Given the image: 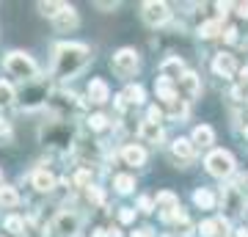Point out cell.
I'll list each match as a JSON object with an SVG mask.
<instances>
[{
    "instance_id": "obj_33",
    "label": "cell",
    "mask_w": 248,
    "mask_h": 237,
    "mask_svg": "<svg viewBox=\"0 0 248 237\" xmlns=\"http://www.w3.org/2000/svg\"><path fill=\"white\" fill-rule=\"evenodd\" d=\"M234 9H237V14H240V17H248V3H237Z\"/></svg>"
},
{
    "instance_id": "obj_25",
    "label": "cell",
    "mask_w": 248,
    "mask_h": 237,
    "mask_svg": "<svg viewBox=\"0 0 248 237\" xmlns=\"http://www.w3.org/2000/svg\"><path fill=\"white\" fill-rule=\"evenodd\" d=\"M89 127H91V130H105V127H108V116H102V113H94V116H91V119H89Z\"/></svg>"
},
{
    "instance_id": "obj_3",
    "label": "cell",
    "mask_w": 248,
    "mask_h": 237,
    "mask_svg": "<svg viewBox=\"0 0 248 237\" xmlns=\"http://www.w3.org/2000/svg\"><path fill=\"white\" fill-rule=\"evenodd\" d=\"M6 72L14 75V78L28 80V78H33L36 75V63H33V58L25 55V53H11L9 58H6Z\"/></svg>"
},
{
    "instance_id": "obj_7",
    "label": "cell",
    "mask_w": 248,
    "mask_h": 237,
    "mask_svg": "<svg viewBox=\"0 0 248 237\" xmlns=\"http://www.w3.org/2000/svg\"><path fill=\"white\" fill-rule=\"evenodd\" d=\"M78 226H80V221L75 212H61L58 218H55V232L61 237H75L78 235Z\"/></svg>"
},
{
    "instance_id": "obj_28",
    "label": "cell",
    "mask_w": 248,
    "mask_h": 237,
    "mask_svg": "<svg viewBox=\"0 0 248 237\" xmlns=\"http://www.w3.org/2000/svg\"><path fill=\"white\" fill-rule=\"evenodd\" d=\"M89 182H91L89 171H78V174H75V185H80V188H89Z\"/></svg>"
},
{
    "instance_id": "obj_21",
    "label": "cell",
    "mask_w": 248,
    "mask_h": 237,
    "mask_svg": "<svg viewBox=\"0 0 248 237\" xmlns=\"http://www.w3.org/2000/svg\"><path fill=\"white\" fill-rule=\"evenodd\" d=\"M113 188L119 190V193H130L135 188V179L130 174H119V176H113Z\"/></svg>"
},
{
    "instance_id": "obj_36",
    "label": "cell",
    "mask_w": 248,
    "mask_h": 237,
    "mask_svg": "<svg viewBox=\"0 0 248 237\" xmlns=\"http://www.w3.org/2000/svg\"><path fill=\"white\" fill-rule=\"evenodd\" d=\"M234 237H248V232H246V229H237V232H234Z\"/></svg>"
},
{
    "instance_id": "obj_39",
    "label": "cell",
    "mask_w": 248,
    "mask_h": 237,
    "mask_svg": "<svg viewBox=\"0 0 248 237\" xmlns=\"http://www.w3.org/2000/svg\"><path fill=\"white\" fill-rule=\"evenodd\" d=\"M246 138H248V127H246Z\"/></svg>"
},
{
    "instance_id": "obj_11",
    "label": "cell",
    "mask_w": 248,
    "mask_h": 237,
    "mask_svg": "<svg viewBox=\"0 0 248 237\" xmlns=\"http://www.w3.org/2000/svg\"><path fill=\"white\" fill-rule=\"evenodd\" d=\"M138 135H141V141H146V143H157V141L163 138V127H160L157 122L146 119V122H141V127H138Z\"/></svg>"
},
{
    "instance_id": "obj_31",
    "label": "cell",
    "mask_w": 248,
    "mask_h": 237,
    "mask_svg": "<svg viewBox=\"0 0 248 237\" xmlns=\"http://www.w3.org/2000/svg\"><path fill=\"white\" fill-rule=\"evenodd\" d=\"M223 39H226V42H237V31H234V28H226V31H223Z\"/></svg>"
},
{
    "instance_id": "obj_37",
    "label": "cell",
    "mask_w": 248,
    "mask_h": 237,
    "mask_svg": "<svg viewBox=\"0 0 248 237\" xmlns=\"http://www.w3.org/2000/svg\"><path fill=\"white\" fill-rule=\"evenodd\" d=\"M94 237H105V232H102V229H99V232H94Z\"/></svg>"
},
{
    "instance_id": "obj_5",
    "label": "cell",
    "mask_w": 248,
    "mask_h": 237,
    "mask_svg": "<svg viewBox=\"0 0 248 237\" xmlns=\"http://www.w3.org/2000/svg\"><path fill=\"white\" fill-rule=\"evenodd\" d=\"M141 14H143V22H146V25H152V28L163 25V22L171 17L169 6H166V3H157V0L143 3V6H141Z\"/></svg>"
},
{
    "instance_id": "obj_17",
    "label": "cell",
    "mask_w": 248,
    "mask_h": 237,
    "mask_svg": "<svg viewBox=\"0 0 248 237\" xmlns=\"http://www.w3.org/2000/svg\"><path fill=\"white\" fill-rule=\"evenodd\" d=\"M155 204H157V210H163V215L166 212H174L179 210V202H177V196L169 193V190H163V193H157V199H155Z\"/></svg>"
},
{
    "instance_id": "obj_1",
    "label": "cell",
    "mask_w": 248,
    "mask_h": 237,
    "mask_svg": "<svg viewBox=\"0 0 248 237\" xmlns=\"http://www.w3.org/2000/svg\"><path fill=\"white\" fill-rule=\"evenodd\" d=\"M89 61V47L86 44H61L55 50V78H72L83 69V63Z\"/></svg>"
},
{
    "instance_id": "obj_29",
    "label": "cell",
    "mask_w": 248,
    "mask_h": 237,
    "mask_svg": "<svg viewBox=\"0 0 248 237\" xmlns=\"http://www.w3.org/2000/svg\"><path fill=\"white\" fill-rule=\"evenodd\" d=\"M119 221H122V223H133V221H135V210H130V207H124V210L119 212Z\"/></svg>"
},
{
    "instance_id": "obj_32",
    "label": "cell",
    "mask_w": 248,
    "mask_h": 237,
    "mask_svg": "<svg viewBox=\"0 0 248 237\" xmlns=\"http://www.w3.org/2000/svg\"><path fill=\"white\" fill-rule=\"evenodd\" d=\"M138 207H141L143 212H152V199H146V196H143L141 202H138Z\"/></svg>"
},
{
    "instance_id": "obj_8",
    "label": "cell",
    "mask_w": 248,
    "mask_h": 237,
    "mask_svg": "<svg viewBox=\"0 0 248 237\" xmlns=\"http://www.w3.org/2000/svg\"><path fill=\"white\" fill-rule=\"evenodd\" d=\"M177 88H179V94L185 97V102H190V99H196L199 97V91H202V86H199V78H196L193 72H187L185 78L177 83Z\"/></svg>"
},
{
    "instance_id": "obj_10",
    "label": "cell",
    "mask_w": 248,
    "mask_h": 237,
    "mask_svg": "<svg viewBox=\"0 0 248 237\" xmlns=\"http://www.w3.org/2000/svg\"><path fill=\"white\" fill-rule=\"evenodd\" d=\"M31 182H33V188L39 190V193H50V190L55 188V176L50 174L47 168H39V171H33Z\"/></svg>"
},
{
    "instance_id": "obj_14",
    "label": "cell",
    "mask_w": 248,
    "mask_h": 237,
    "mask_svg": "<svg viewBox=\"0 0 248 237\" xmlns=\"http://www.w3.org/2000/svg\"><path fill=\"white\" fill-rule=\"evenodd\" d=\"M53 25H55V31H72V28H78V11L72 9V6H66V9L53 19Z\"/></svg>"
},
{
    "instance_id": "obj_30",
    "label": "cell",
    "mask_w": 248,
    "mask_h": 237,
    "mask_svg": "<svg viewBox=\"0 0 248 237\" xmlns=\"http://www.w3.org/2000/svg\"><path fill=\"white\" fill-rule=\"evenodd\" d=\"M89 202L102 204V190H99V188H89Z\"/></svg>"
},
{
    "instance_id": "obj_35",
    "label": "cell",
    "mask_w": 248,
    "mask_h": 237,
    "mask_svg": "<svg viewBox=\"0 0 248 237\" xmlns=\"http://www.w3.org/2000/svg\"><path fill=\"white\" fill-rule=\"evenodd\" d=\"M240 83H243V86H248V69L240 72Z\"/></svg>"
},
{
    "instance_id": "obj_6",
    "label": "cell",
    "mask_w": 248,
    "mask_h": 237,
    "mask_svg": "<svg viewBox=\"0 0 248 237\" xmlns=\"http://www.w3.org/2000/svg\"><path fill=\"white\" fill-rule=\"evenodd\" d=\"M185 63L179 61V58H166V61L160 63V78L171 80V83H179V80L185 78Z\"/></svg>"
},
{
    "instance_id": "obj_24",
    "label": "cell",
    "mask_w": 248,
    "mask_h": 237,
    "mask_svg": "<svg viewBox=\"0 0 248 237\" xmlns=\"http://www.w3.org/2000/svg\"><path fill=\"white\" fill-rule=\"evenodd\" d=\"M6 232H11V235H22V232H25V221L17 218V215L6 218Z\"/></svg>"
},
{
    "instance_id": "obj_4",
    "label": "cell",
    "mask_w": 248,
    "mask_h": 237,
    "mask_svg": "<svg viewBox=\"0 0 248 237\" xmlns=\"http://www.w3.org/2000/svg\"><path fill=\"white\" fill-rule=\"evenodd\" d=\"M135 69H138V53L135 50L124 47L113 55V72L119 78H130V75H135Z\"/></svg>"
},
{
    "instance_id": "obj_12",
    "label": "cell",
    "mask_w": 248,
    "mask_h": 237,
    "mask_svg": "<svg viewBox=\"0 0 248 237\" xmlns=\"http://www.w3.org/2000/svg\"><path fill=\"white\" fill-rule=\"evenodd\" d=\"M108 97H110L108 83H105V80H99V78H94L89 83V99L94 102V105H102V102H108Z\"/></svg>"
},
{
    "instance_id": "obj_13",
    "label": "cell",
    "mask_w": 248,
    "mask_h": 237,
    "mask_svg": "<svg viewBox=\"0 0 248 237\" xmlns=\"http://www.w3.org/2000/svg\"><path fill=\"white\" fill-rule=\"evenodd\" d=\"M171 155H174V160H179V163L193 160V141L177 138V141H174V146H171Z\"/></svg>"
},
{
    "instance_id": "obj_27",
    "label": "cell",
    "mask_w": 248,
    "mask_h": 237,
    "mask_svg": "<svg viewBox=\"0 0 248 237\" xmlns=\"http://www.w3.org/2000/svg\"><path fill=\"white\" fill-rule=\"evenodd\" d=\"M218 31H221V22H204V25L199 28V33L207 36V39H210V36H215Z\"/></svg>"
},
{
    "instance_id": "obj_26",
    "label": "cell",
    "mask_w": 248,
    "mask_h": 237,
    "mask_svg": "<svg viewBox=\"0 0 248 237\" xmlns=\"http://www.w3.org/2000/svg\"><path fill=\"white\" fill-rule=\"evenodd\" d=\"M11 99H14V91H11V86L0 80V105H9Z\"/></svg>"
},
{
    "instance_id": "obj_2",
    "label": "cell",
    "mask_w": 248,
    "mask_h": 237,
    "mask_svg": "<svg viewBox=\"0 0 248 237\" xmlns=\"http://www.w3.org/2000/svg\"><path fill=\"white\" fill-rule=\"evenodd\" d=\"M207 171L213 176H218V179H223V176H229L232 171H234V158L223 149L210 152V155H207Z\"/></svg>"
},
{
    "instance_id": "obj_20",
    "label": "cell",
    "mask_w": 248,
    "mask_h": 237,
    "mask_svg": "<svg viewBox=\"0 0 248 237\" xmlns=\"http://www.w3.org/2000/svg\"><path fill=\"white\" fill-rule=\"evenodd\" d=\"M17 202H19L17 190L3 185V188H0V207H6V210H9V207H17Z\"/></svg>"
},
{
    "instance_id": "obj_22",
    "label": "cell",
    "mask_w": 248,
    "mask_h": 237,
    "mask_svg": "<svg viewBox=\"0 0 248 237\" xmlns=\"http://www.w3.org/2000/svg\"><path fill=\"white\" fill-rule=\"evenodd\" d=\"M193 202L199 204V207H204V210H213L215 199H213V193H210L207 188H202V190H196V193H193Z\"/></svg>"
},
{
    "instance_id": "obj_15",
    "label": "cell",
    "mask_w": 248,
    "mask_h": 237,
    "mask_svg": "<svg viewBox=\"0 0 248 237\" xmlns=\"http://www.w3.org/2000/svg\"><path fill=\"white\" fill-rule=\"evenodd\" d=\"M122 158L127 166H143L146 163V152L141 149V146H135V143H130V146H124Z\"/></svg>"
},
{
    "instance_id": "obj_38",
    "label": "cell",
    "mask_w": 248,
    "mask_h": 237,
    "mask_svg": "<svg viewBox=\"0 0 248 237\" xmlns=\"http://www.w3.org/2000/svg\"><path fill=\"white\" fill-rule=\"evenodd\" d=\"M0 185H3V174H0Z\"/></svg>"
},
{
    "instance_id": "obj_9",
    "label": "cell",
    "mask_w": 248,
    "mask_h": 237,
    "mask_svg": "<svg viewBox=\"0 0 248 237\" xmlns=\"http://www.w3.org/2000/svg\"><path fill=\"white\" fill-rule=\"evenodd\" d=\"M213 69H215V75H221V78H232V75L237 72V61H234V55L221 53V55H215Z\"/></svg>"
},
{
    "instance_id": "obj_18",
    "label": "cell",
    "mask_w": 248,
    "mask_h": 237,
    "mask_svg": "<svg viewBox=\"0 0 248 237\" xmlns=\"http://www.w3.org/2000/svg\"><path fill=\"white\" fill-rule=\"evenodd\" d=\"M124 102H130V105H141L143 102V88L141 86H127L124 88V94L119 97V105H124Z\"/></svg>"
},
{
    "instance_id": "obj_19",
    "label": "cell",
    "mask_w": 248,
    "mask_h": 237,
    "mask_svg": "<svg viewBox=\"0 0 248 237\" xmlns=\"http://www.w3.org/2000/svg\"><path fill=\"white\" fill-rule=\"evenodd\" d=\"M215 141V135H213V130L207 127V124H199L193 130V146H210Z\"/></svg>"
},
{
    "instance_id": "obj_16",
    "label": "cell",
    "mask_w": 248,
    "mask_h": 237,
    "mask_svg": "<svg viewBox=\"0 0 248 237\" xmlns=\"http://www.w3.org/2000/svg\"><path fill=\"white\" fill-rule=\"evenodd\" d=\"M221 199H223V210L229 212V215H237L240 207H243V202H240V193L234 190V188H226Z\"/></svg>"
},
{
    "instance_id": "obj_23",
    "label": "cell",
    "mask_w": 248,
    "mask_h": 237,
    "mask_svg": "<svg viewBox=\"0 0 248 237\" xmlns=\"http://www.w3.org/2000/svg\"><path fill=\"white\" fill-rule=\"evenodd\" d=\"M39 9H42V14H45V17H53L55 19L63 9H66V3H39Z\"/></svg>"
},
{
    "instance_id": "obj_34",
    "label": "cell",
    "mask_w": 248,
    "mask_h": 237,
    "mask_svg": "<svg viewBox=\"0 0 248 237\" xmlns=\"http://www.w3.org/2000/svg\"><path fill=\"white\" fill-rule=\"evenodd\" d=\"M133 237H155V235H152V229H138V232H133Z\"/></svg>"
}]
</instances>
